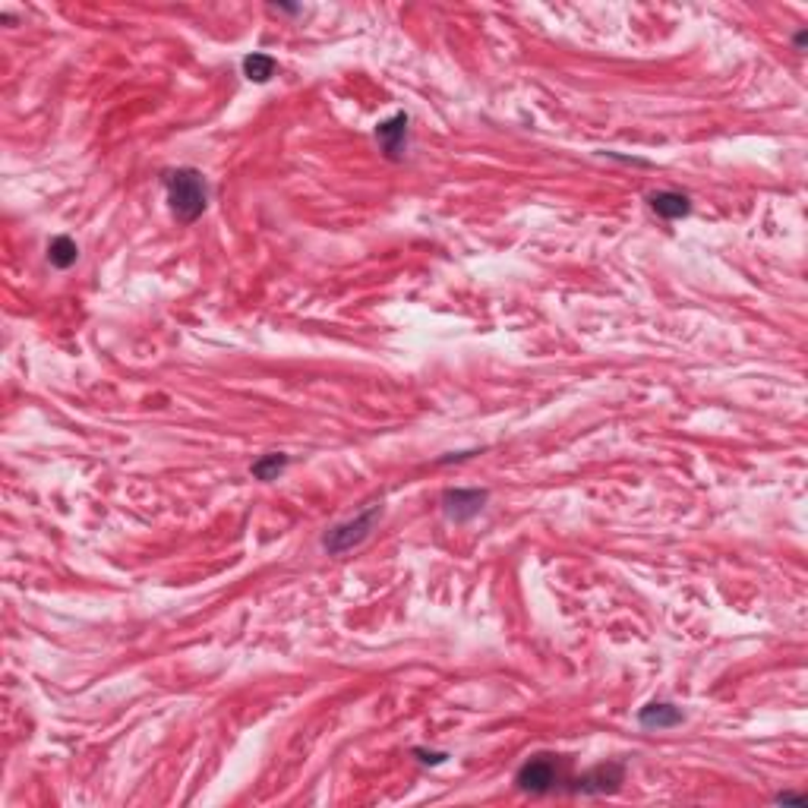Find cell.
Returning <instances> with one entry per match:
<instances>
[{"instance_id":"1","label":"cell","mask_w":808,"mask_h":808,"mask_svg":"<svg viewBox=\"0 0 808 808\" xmlns=\"http://www.w3.org/2000/svg\"><path fill=\"white\" fill-rule=\"evenodd\" d=\"M164 187H168V202L171 212L181 224H193L196 218L205 212L209 205V187H205L202 174L193 168H177L164 177Z\"/></svg>"},{"instance_id":"2","label":"cell","mask_w":808,"mask_h":808,"mask_svg":"<svg viewBox=\"0 0 808 808\" xmlns=\"http://www.w3.org/2000/svg\"><path fill=\"white\" fill-rule=\"evenodd\" d=\"M382 518V508L379 506H370L367 512H360L357 515V518H350V521H341V525H335L332 531L326 534V537H322V547H326V553L329 556H344V553H350V549L354 547H360L363 540L370 537V534H373V527H376V521Z\"/></svg>"},{"instance_id":"3","label":"cell","mask_w":808,"mask_h":808,"mask_svg":"<svg viewBox=\"0 0 808 808\" xmlns=\"http://www.w3.org/2000/svg\"><path fill=\"white\" fill-rule=\"evenodd\" d=\"M562 780V764L556 754H534L515 774V783H518L521 793H531V796H543V793L556 790Z\"/></svg>"},{"instance_id":"4","label":"cell","mask_w":808,"mask_h":808,"mask_svg":"<svg viewBox=\"0 0 808 808\" xmlns=\"http://www.w3.org/2000/svg\"><path fill=\"white\" fill-rule=\"evenodd\" d=\"M487 499H489L487 489H446V496H442V512H446V518L455 521V525H465V521H471L483 512Z\"/></svg>"},{"instance_id":"5","label":"cell","mask_w":808,"mask_h":808,"mask_svg":"<svg viewBox=\"0 0 808 808\" xmlns=\"http://www.w3.org/2000/svg\"><path fill=\"white\" fill-rule=\"evenodd\" d=\"M622 780H626V767L622 764H597L587 774H581L572 783V790L585 793V796H600V793H616Z\"/></svg>"},{"instance_id":"6","label":"cell","mask_w":808,"mask_h":808,"mask_svg":"<svg viewBox=\"0 0 808 808\" xmlns=\"http://www.w3.org/2000/svg\"><path fill=\"white\" fill-rule=\"evenodd\" d=\"M376 139L389 158H401L408 149V114H392L389 121H382L376 127Z\"/></svg>"},{"instance_id":"7","label":"cell","mask_w":808,"mask_h":808,"mask_svg":"<svg viewBox=\"0 0 808 808\" xmlns=\"http://www.w3.org/2000/svg\"><path fill=\"white\" fill-rule=\"evenodd\" d=\"M682 711L675 705H666V701H651L647 707L638 711V724L645 730H673V726L682 724Z\"/></svg>"},{"instance_id":"8","label":"cell","mask_w":808,"mask_h":808,"mask_svg":"<svg viewBox=\"0 0 808 808\" xmlns=\"http://www.w3.org/2000/svg\"><path fill=\"white\" fill-rule=\"evenodd\" d=\"M651 209L657 212L666 222H675V218H685L692 212V202H688L685 193H675V190H660V193H651Z\"/></svg>"},{"instance_id":"9","label":"cell","mask_w":808,"mask_h":808,"mask_svg":"<svg viewBox=\"0 0 808 808\" xmlns=\"http://www.w3.org/2000/svg\"><path fill=\"white\" fill-rule=\"evenodd\" d=\"M76 260H79L76 241H70V237H54V241L48 243V262L54 269H70V266H76Z\"/></svg>"},{"instance_id":"10","label":"cell","mask_w":808,"mask_h":808,"mask_svg":"<svg viewBox=\"0 0 808 808\" xmlns=\"http://www.w3.org/2000/svg\"><path fill=\"white\" fill-rule=\"evenodd\" d=\"M243 76L250 83H269L275 76V57L269 54H247L243 57Z\"/></svg>"},{"instance_id":"11","label":"cell","mask_w":808,"mask_h":808,"mask_svg":"<svg viewBox=\"0 0 808 808\" xmlns=\"http://www.w3.org/2000/svg\"><path fill=\"white\" fill-rule=\"evenodd\" d=\"M284 468H288V458H284V455H278V452H271V455H262L260 461H253L250 474H253L256 480H278V474H281Z\"/></svg>"},{"instance_id":"12","label":"cell","mask_w":808,"mask_h":808,"mask_svg":"<svg viewBox=\"0 0 808 808\" xmlns=\"http://www.w3.org/2000/svg\"><path fill=\"white\" fill-rule=\"evenodd\" d=\"M414 754H420L423 764H442V761H446V754H439V752H423V748H417Z\"/></svg>"},{"instance_id":"13","label":"cell","mask_w":808,"mask_h":808,"mask_svg":"<svg viewBox=\"0 0 808 808\" xmlns=\"http://www.w3.org/2000/svg\"><path fill=\"white\" fill-rule=\"evenodd\" d=\"M777 803H783V805H805V799L799 796V793H777Z\"/></svg>"}]
</instances>
